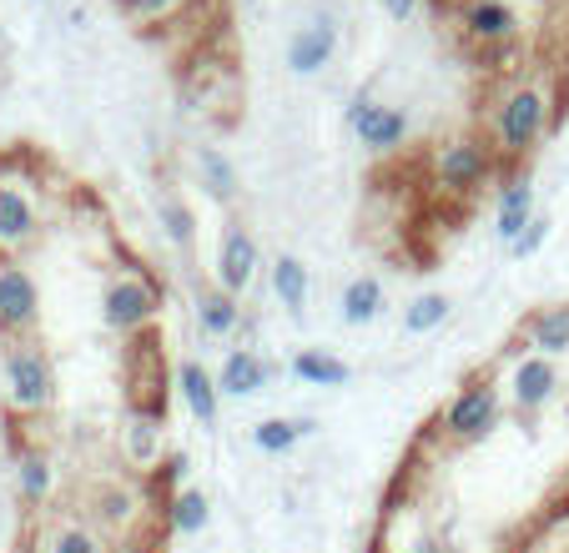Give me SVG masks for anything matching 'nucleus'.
I'll use <instances>...</instances> for the list:
<instances>
[{"label": "nucleus", "mask_w": 569, "mask_h": 553, "mask_svg": "<svg viewBox=\"0 0 569 553\" xmlns=\"http://www.w3.org/2000/svg\"><path fill=\"white\" fill-rule=\"evenodd\" d=\"M182 473H187V458L182 453H167V458H161V479H167V483H177Z\"/></svg>", "instance_id": "32"}, {"label": "nucleus", "mask_w": 569, "mask_h": 553, "mask_svg": "<svg viewBox=\"0 0 569 553\" xmlns=\"http://www.w3.org/2000/svg\"><path fill=\"white\" fill-rule=\"evenodd\" d=\"M535 187H529V177H515L505 181V192H499V207H495V237L505 247H515L519 237H525V227L535 222Z\"/></svg>", "instance_id": "14"}, {"label": "nucleus", "mask_w": 569, "mask_h": 553, "mask_svg": "<svg viewBox=\"0 0 569 553\" xmlns=\"http://www.w3.org/2000/svg\"><path fill=\"white\" fill-rule=\"evenodd\" d=\"M338 51V26L328 21V16H318V21H308L298 36L288 41V66L292 76H318L322 66L333 61Z\"/></svg>", "instance_id": "12"}, {"label": "nucleus", "mask_w": 569, "mask_h": 553, "mask_svg": "<svg viewBox=\"0 0 569 553\" xmlns=\"http://www.w3.org/2000/svg\"><path fill=\"white\" fill-rule=\"evenodd\" d=\"M161 428H167V413L131 408L127 428H121V443H127V463H131V469H151V463H161Z\"/></svg>", "instance_id": "15"}, {"label": "nucleus", "mask_w": 569, "mask_h": 553, "mask_svg": "<svg viewBox=\"0 0 569 553\" xmlns=\"http://www.w3.org/2000/svg\"><path fill=\"white\" fill-rule=\"evenodd\" d=\"M6 393H11L16 413H46L56 403V373L36 342H16L6 358Z\"/></svg>", "instance_id": "4"}, {"label": "nucleus", "mask_w": 569, "mask_h": 553, "mask_svg": "<svg viewBox=\"0 0 569 553\" xmlns=\"http://www.w3.org/2000/svg\"><path fill=\"white\" fill-rule=\"evenodd\" d=\"M237 322H242V308H237L232 292H222V288L197 292V328H202L207 338H232Z\"/></svg>", "instance_id": "22"}, {"label": "nucleus", "mask_w": 569, "mask_h": 553, "mask_svg": "<svg viewBox=\"0 0 569 553\" xmlns=\"http://www.w3.org/2000/svg\"><path fill=\"white\" fill-rule=\"evenodd\" d=\"M453 318V302L443 298V292H419V298L403 308V332H413V338H423V332L443 328V322Z\"/></svg>", "instance_id": "26"}, {"label": "nucleus", "mask_w": 569, "mask_h": 553, "mask_svg": "<svg viewBox=\"0 0 569 553\" xmlns=\"http://www.w3.org/2000/svg\"><path fill=\"white\" fill-rule=\"evenodd\" d=\"M36 232H41V212H36L31 187L16 177H0V252L31 247Z\"/></svg>", "instance_id": "7"}, {"label": "nucleus", "mask_w": 569, "mask_h": 553, "mask_svg": "<svg viewBox=\"0 0 569 553\" xmlns=\"http://www.w3.org/2000/svg\"><path fill=\"white\" fill-rule=\"evenodd\" d=\"M217 388H222V398H252V393H262V388H268V362H262L252 348L227 352V362L217 368Z\"/></svg>", "instance_id": "18"}, {"label": "nucleus", "mask_w": 569, "mask_h": 553, "mask_svg": "<svg viewBox=\"0 0 569 553\" xmlns=\"http://www.w3.org/2000/svg\"><path fill=\"white\" fill-rule=\"evenodd\" d=\"M117 6L131 16V21H172L187 0H117Z\"/></svg>", "instance_id": "30"}, {"label": "nucleus", "mask_w": 569, "mask_h": 553, "mask_svg": "<svg viewBox=\"0 0 569 553\" xmlns=\"http://www.w3.org/2000/svg\"><path fill=\"white\" fill-rule=\"evenodd\" d=\"M308 433H312L308 418H262V423L252 428V443H258L262 453L282 458V453H292V448H298V438H308Z\"/></svg>", "instance_id": "25"}, {"label": "nucleus", "mask_w": 569, "mask_h": 553, "mask_svg": "<svg viewBox=\"0 0 569 553\" xmlns=\"http://www.w3.org/2000/svg\"><path fill=\"white\" fill-rule=\"evenodd\" d=\"M499 408H505L499 388L489 383V378H473V383L459 388V393H453V403L443 408L439 428H443V438H449V443H479V438L495 433Z\"/></svg>", "instance_id": "3"}, {"label": "nucleus", "mask_w": 569, "mask_h": 553, "mask_svg": "<svg viewBox=\"0 0 569 553\" xmlns=\"http://www.w3.org/2000/svg\"><path fill=\"white\" fill-rule=\"evenodd\" d=\"M167 523H172V533H202L212 523V499L202 489H177L167 499Z\"/></svg>", "instance_id": "24"}, {"label": "nucleus", "mask_w": 569, "mask_h": 553, "mask_svg": "<svg viewBox=\"0 0 569 553\" xmlns=\"http://www.w3.org/2000/svg\"><path fill=\"white\" fill-rule=\"evenodd\" d=\"M46 493H51V463H46V453H26L21 458V499L46 503Z\"/></svg>", "instance_id": "29"}, {"label": "nucleus", "mask_w": 569, "mask_h": 553, "mask_svg": "<svg viewBox=\"0 0 569 553\" xmlns=\"http://www.w3.org/2000/svg\"><path fill=\"white\" fill-rule=\"evenodd\" d=\"M383 282L378 276H353L343 288V302H338V318L348 322V328H368V322H378V312H383Z\"/></svg>", "instance_id": "20"}, {"label": "nucleus", "mask_w": 569, "mask_h": 553, "mask_svg": "<svg viewBox=\"0 0 569 553\" xmlns=\"http://www.w3.org/2000/svg\"><path fill=\"white\" fill-rule=\"evenodd\" d=\"M348 127L358 131V141H363L368 151H393V147H403V137H409V117H403V111L378 107V101H368V97L348 101Z\"/></svg>", "instance_id": "10"}, {"label": "nucleus", "mask_w": 569, "mask_h": 553, "mask_svg": "<svg viewBox=\"0 0 569 553\" xmlns=\"http://www.w3.org/2000/svg\"><path fill=\"white\" fill-rule=\"evenodd\" d=\"M41 318V292H36L31 272L16 262H0V328L6 332H26Z\"/></svg>", "instance_id": "11"}, {"label": "nucleus", "mask_w": 569, "mask_h": 553, "mask_svg": "<svg viewBox=\"0 0 569 553\" xmlns=\"http://www.w3.org/2000/svg\"><path fill=\"white\" fill-rule=\"evenodd\" d=\"M549 121H555V101H549L545 86L535 81L509 86L495 107V157L525 161L549 137Z\"/></svg>", "instance_id": "1"}, {"label": "nucleus", "mask_w": 569, "mask_h": 553, "mask_svg": "<svg viewBox=\"0 0 569 553\" xmlns=\"http://www.w3.org/2000/svg\"><path fill=\"white\" fill-rule=\"evenodd\" d=\"M555 393H559L555 358H545V352H525V358L509 368V403H515L519 413H539V408H549Z\"/></svg>", "instance_id": "9"}, {"label": "nucleus", "mask_w": 569, "mask_h": 553, "mask_svg": "<svg viewBox=\"0 0 569 553\" xmlns=\"http://www.w3.org/2000/svg\"><path fill=\"white\" fill-rule=\"evenodd\" d=\"M87 509H91V529L111 533V539H131L147 499H141L137 483H127V479H101L97 489L87 493Z\"/></svg>", "instance_id": "6"}, {"label": "nucleus", "mask_w": 569, "mask_h": 553, "mask_svg": "<svg viewBox=\"0 0 569 553\" xmlns=\"http://www.w3.org/2000/svg\"><path fill=\"white\" fill-rule=\"evenodd\" d=\"M383 11H388V21H409L419 11V0H383Z\"/></svg>", "instance_id": "33"}, {"label": "nucleus", "mask_w": 569, "mask_h": 553, "mask_svg": "<svg viewBox=\"0 0 569 553\" xmlns=\"http://www.w3.org/2000/svg\"><path fill=\"white\" fill-rule=\"evenodd\" d=\"M258 267H262V252H258V237L248 227H227L222 232V247H217V288L242 298V292L258 282Z\"/></svg>", "instance_id": "8"}, {"label": "nucleus", "mask_w": 569, "mask_h": 553, "mask_svg": "<svg viewBox=\"0 0 569 553\" xmlns=\"http://www.w3.org/2000/svg\"><path fill=\"white\" fill-rule=\"evenodd\" d=\"M36 553H111V549H107V533L91 529V523L56 519V523H46V529H41Z\"/></svg>", "instance_id": "17"}, {"label": "nucleus", "mask_w": 569, "mask_h": 553, "mask_svg": "<svg viewBox=\"0 0 569 553\" xmlns=\"http://www.w3.org/2000/svg\"><path fill=\"white\" fill-rule=\"evenodd\" d=\"M197 171H202V187L217 197V202H232V192H237V167L222 157L217 147H202L197 151Z\"/></svg>", "instance_id": "27"}, {"label": "nucleus", "mask_w": 569, "mask_h": 553, "mask_svg": "<svg viewBox=\"0 0 569 553\" xmlns=\"http://www.w3.org/2000/svg\"><path fill=\"white\" fill-rule=\"evenodd\" d=\"M403 553H449V549H443L439 539H419V543H413V549H403Z\"/></svg>", "instance_id": "34"}, {"label": "nucleus", "mask_w": 569, "mask_h": 553, "mask_svg": "<svg viewBox=\"0 0 569 553\" xmlns=\"http://www.w3.org/2000/svg\"><path fill=\"white\" fill-rule=\"evenodd\" d=\"M308 267H302V257L282 252L278 262H272V292H278V302L292 312V318H302V302H308Z\"/></svg>", "instance_id": "23"}, {"label": "nucleus", "mask_w": 569, "mask_h": 553, "mask_svg": "<svg viewBox=\"0 0 569 553\" xmlns=\"http://www.w3.org/2000/svg\"><path fill=\"white\" fill-rule=\"evenodd\" d=\"M157 318H161V288L151 276H141V272L111 276L107 292H101V322H107L111 332L131 338V332L151 328Z\"/></svg>", "instance_id": "2"}, {"label": "nucleus", "mask_w": 569, "mask_h": 553, "mask_svg": "<svg viewBox=\"0 0 569 553\" xmlns=\"http://www.w3.org/2000/svg\"><path fill=\"white\" fill-rule=\"evenodd\" d=\"M177 393H182L187 413H192L202 428L217 423V408H222V388H217V378L207 373L202 362H182V368H177Z\"/></svg>", "instance_id": "16"}, {"label": "nucleus", "mask_w": 569, "mask_h": 553, "mask_svg": "<svg viewBox=\"0 0 569 553\" xmlns=\"http://www.w3.org/2000/svg\"><path fill=\"white\" fill-rule=\"evenodd\" d=\"M463 36L479 46H505L519 36V16L505 0H469L463 6Z\"/></svg>", "instance_id": "13"}, {"label": "nucleus", "mask_w": 569, "mask_h": 553, "mask_svg": "<svg viewBox=\"0 0 569 553\" xmlns=\"http://www.w3.org/2000/svg\"><path fill=\"white\" fill-rule=\"evenodd\" d=\"M545 242H549V217H535V222L525 227V237H519V242L509 247V252H515V257H535Z\"/></svg>", "instance_id": "31"}, {"label": "nucleus", "mask_w": 569, "mask_h": 553, "mask_svg": "<svg viewBox=\"0 0 569 553\" xmlns=\"http://www.w3.org/2000/svg\"><path fill=\"white\" fill-rule=\"evenodd\" d=\"M157 217H161V232H167V242L182 247V252H192V237H197L192 207L177 202V197H161V202H157Z\"/></svg>", "instance_id": "28"}, {"label": "nucleus", "mask_w": 569, "mask_h": 553, "mask_svg": "<svg viewBox=\"0 0 569 553\" xmlns=\"http://www.w3.org/2000/svg\"><path fill=\"white\" fill-rule=\"evenodd\" d=\"M525 338H529V348L545 352V358L569 352V302H559V308H539L535 318L525 322Z\"/></svg>", "instance_id": "19"}, {"label": "nucleus", "mask_w": 569, "mask_h": 553, "mask_svg": "<svg viewBox=\"0 0 569 553\" xmlns=\"http://www.w3.org/2000/svg\"><path fill=\"white\" fill-rule=\"evenodd\" d=\"M499 171V157H495V147H483V141H449V147L433 157V177H439V187L443 192H453V197H469V192H479L483 181Z\"/></svg>", "instance_id": "5"}, {"label": "nucleus", "mask_w": 569, "mask_h": 553, "mask_svg": "<svg viewBox=\"0 0 569 553\" xmlns=\"http://www.w3.org/2000/svg\"><path fill=\"white\" fill-rule=\"evenodd\" d=\"M292 378H302L308 388H343L348 378H353V368L322 348H302L298 358H292Z\"/></svg>", "instance_id": "21"}]
</instances>
